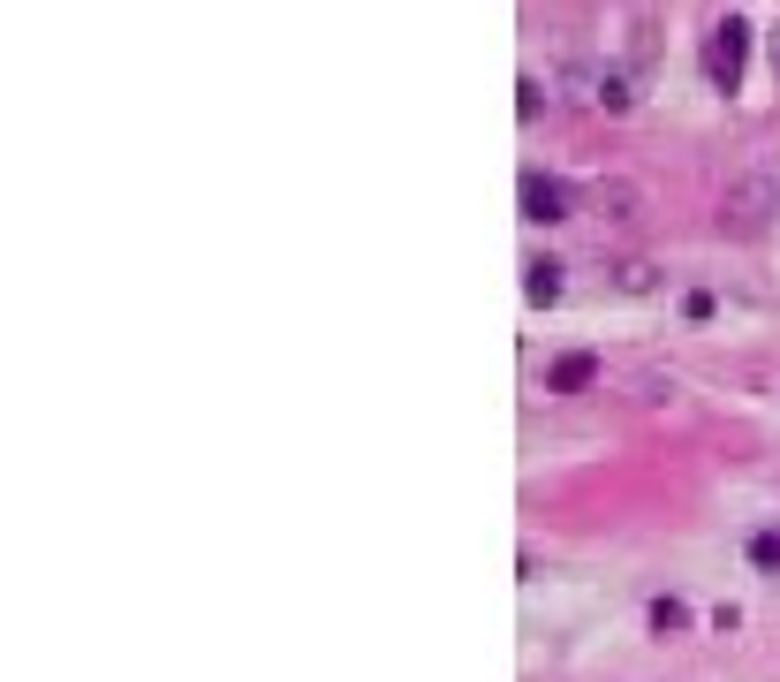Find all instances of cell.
Instances as JSON below:
<instances>
[{
    "mask_svg": "<svg viewBox=\"0 0 780 682\" xmlns=\"http://www.w3.org/2000/svg\"><path fill=\"white\" fill-rule=\"evenodd\" d=\"M743 61H751V23H743V15H728V23L712 31L705 69H712V84H720V92H735V84H743Z\"/></svg>",
    "mask_w": 780,
    "mask_h": 682,
    "instance_id": "2",
    "label": "cell"
},
{
    "mask_svg": "<svg viewBox=\"0 0 780 682\" xmlns=\"http://www.w3.org/2000/svg\"><path fill=\"white\" fill-rule=\"evenodd\" d=\"M592 212H599L607 228H636V220H644V190L622 182V174H607V182L592 190Z\"/></svg>",
    "mask_w": 780,
    "mask_h": 682,
    "instance_id": "3",
    "label": "cell"
},
{
    "mask_svg": "<svg viewBox=\"0 0 780 682\" xmlns=\"http://www.w3.org/2000/svg\"><path fill=\"white\" fill-rule=\"evenodd\" d=\"M592 107H607V114H622V107H629V84L614 76V69L599 76V99H592Z\"/></svg>",
    "mask_w": 780,
    "mask_h": 682,
    "instance_id": "9",
    "label": "cell"
},
{
    "mask_svg": "<svg viewBox=\"0 0 780 682\" xmlns=\"http://www.w3.org/2000/svg\"><path fill=\"white\" fill-rule=\"evenodd\" d=\"M773 220H780V182L773 174H735V182L720 190V205H712V228H720L728 243H758Z\"/></svg>",
    "mask_w": 780,
    "mask_h": 682,
    "instance_id": "1",
    "label": "cell"
},
{
    "mask_svg": "<svg viewBox=\"0 0 780 682\" xmlns=\"http://www.w3.org/2000/svg\"><path fill=\"white\" fill-rule=\"evenodd\" d=\"M607 281H614L622 296H644V289H659V266H651V258H614Z\"/></svg>",
    "mask_w": 780,
    "mask_h": 682,
    "instance_id": "6",
    "label": "cell"
},
{
    "mask_svg": "<svg viewBox=\"0 0 780 682\" xmlns=\"http://www.w3.org/2000/svg\"><path fill=\"white\" fill-rule=\"evenodd\" d=\"M523 220H538V228L569 220V182H553V174H523Z\"/></svg>",
    "mask_w": 780,
    "mask_h": 682,
    "instance_id": "4",
    "label": "cell"
},
{
    "mask_svg": "<svg viewBox=\"0 0 780 682\" xmlns=\"http://www.w3.org/2000/svg\"><path fill=\"white\" fill-rule=\"evenodd\" d=\"M651 630H659V637L690 630V607H682V599H651Z\"/></svg>",
    "mask_w": 780,
    "mask_h": 682,
    "instance_id": "8",
    "label": "cell"
},
{
    "mask_svg": "<svg viewBox=\"0 0 780 682\" xmlns=\"http://www.w3.org/2000/svg\"><path fill=\"white\" fill-rule=\"evenodd\" d=\"M751 561H758V569H780V531H758V538H751Z\"/></svg>",
    "mask_w": 780,
    "mask_h": 682,
    "instance_id": "10",
    "label": "cell"
},
{
    "mask_svg": "<svg viewBox=\"0 0 780 682\" xmlns=\"http://www.w3.org/2000/svg\"><path fill=\"white\" fill-rule=\"evenodd\" d=\"M773 69H780V23H773Z\"/></svg>",
    "mask_w": 780,
    "mask_h": 682,
    "instance_id": "11",
    "label": "cell"
},
{
    "mask_svg": "<svg viewBox=\"0 0 780 682\" xmlns=\"http://www.w3.org/2000/svg\"><path fill=\"white\" fill-rule=\"evenodd\" d=\"M592 379H599V356H592V349H569V356L546 364V394H576V387H592Z\"/></svg>",
    "mask_w": 780,
    "mask_h": 682,
    "instance_id": "5",
    "label": "cell"
},
{
    "mask_svg": "<svg viewBox=\"0 0 780 682\" xmlns=\"http://www.w3.org/2000/svg\"><path fill=\"white\" fill-rule=\"evenodd\" d=\"M523 273H531V281H523V296H531V304H553V296H561V266H553V258H531Z\"/></svg>",
    "mask_w": 780,
    "mask_h": 682,
    "instance_id": "7",
    "label": "cell"
}]
</instances>
